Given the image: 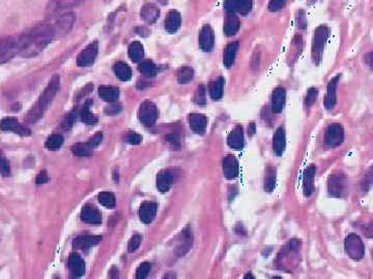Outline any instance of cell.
I'll return each mask as SVG.
<instances>
[{
  "label": "cell",
  "instance_id": "cell-1",
  "mask_svg": "<svg viewBox=\"0 0 373 279\" xmlns=\"http://www.w3.org/2000/svg\"><path fill=\"white\" fill-rule=\"evenodd\" d=\"M55 37L52 24H39L28 28L18 37V54L25 58L34 57Z\"/></svg>",
  "mask_w": 373,
  "mask_h": 279
},
{
  "label": "cell",
  "instance_id": "cell-2",
  "mask_svg": "<svg viewBox=\"0 0 373 279\" xmlns=\"http://www.w3.org/2000/svg\"><path fill=\"white\" fill-rule=\"evenodd\" d=\"M60 87V77L59 75H54L51 80L49 81L47 87L44 89L43 93L39 95L35 105L30 109L27 114L26 121L29 123H34L41 119L45 112L48 110L49 106L51 105L54 97L56 96L57 92Z\"/></svg>",
  "mask_w": 373,
  "mask_h": 279
},
{
  "label": "cell",
  "instance_id": "cell-3",
  "mask_svg": "<svg viewBox=\"0 0 373 279\" xmlns=\"http://www.w3.org/2000/svg\"><path fill=\"white\" fill-rule=\"evenodd\" d=\"M330 35V29L326 25L318 26L313 35V41H312V59L315 64H319L322 60V54L327 40Z\"/></svg>",
  "mask_w": 373,
  "mask_h": 279
},
{
  "label": "cell",
  "instance_id": "cell-4",
  "mask_svg": "<svg viewBox=\"0 0 373 279\" xmlns=\"http://www.w3.org/2000/svg\"><path fill=\"white\" fill-rule=\"evenodd\" d=\"M138 118L145 126H152L159 118V110L153 101L144 100L138 110Z\"/></svg>",
  "mask_w": 373,
  "mask_h": 279
},
{
  "label": "cell",
  "instance_id": "cell-5",
  "mask_svg": "<svg viewBox=\"0 0 373 279\" xmlns=\"http://www.w3.org/2000/svg\"><path fill=\"white\" fill-rule=\"evenodd\" d=\"M345 251L352 260L359 261L365 254V247L361 238L357 234H350L346 237L344 242Z\"/></svg>",
  "mask_w": 373,
  "mask_h": 279
},
{
  "label": "cell",
  "instance_id": "cell-6",
  "mask_svg": "<svg viewBox=\"0 0 373 279\" xmlns=\"http://www.w3.org/2000/svg\"><path fill=\"white\" fill-rule=\"evenodd\" d=\"M18 38L7 36L0 39V63L11 60L18 54Z\"/></svg>",
  "mask_w": 373,
  "mask_h": 279
},
{
  "label": "cell",
  "instance_id": "cell-7",
  "mask_svg": "<svg viewBox=\"0 0 373 279\" xmlns=\"http://www.w3.org/2000/svg\"><path fill=\"white\" fill-rule=\"evenodd\" d=\"M329 193L336 198H342L347 192V179L343 174L332 175L328 184Z\"/></svg>",
  "mask_w": 373,
  "mask_h": 279
},
{
  "label": "cell",
  "instance_id": "cell-8",
  "mask_svg": "<svg viewBox=\"0 0 373 279\" xmlns=\"http://www.w3.org/2000/svg\"><path fill=\"white\" fill-rule=\"evenodd\" d=\"M99 53V43L98 40H94L88 44L77 57V64L81 67H88L94 64V62Z\"/></svg>",
  "mask_w": 373,
  "mask_h": 279
},
{
  "label": "cell",
  "instance_id": "cell-9",
  "mask_svg": "<svg viewBox=\"0 0 373 279\" xmlns=\"http://www.w3.org/2000/svg\"><path fill=\"white\" fill-rule=\"evenodd\" d=\"M344 141V129L340 124H331L325 133V142L330 147H337Z\"/></svg>",
  "mask_w": 373,
  "mask_h": 279
},
{
  "label": "cell",
  "instance_id": "cell-10",
  "mask_svg": "<svg viewBox=\"0 0 373 279\" xmlns=\"http://www.w3.org/2000/svg\"><path fill=\"white\" fill-rule=\"evenodd\" d=\"M82 1L83 0H50L46 7V15L49 17L55 16Z\"/></svg>",
  "mask_w": 373,
  "mask_h": 279
},
{
  "label": "cell",
  "instance_id": "cell-11",
  "mask_svg": "<svg viewBox=\"0 0 373 279\" xmlns=\"http://www.w3.org/2000/svg\"><path fill=\"white\" fill-rule=\"evenodd\" d=\"M253 7V0H225L224 8L227 13L247 15Z\"/></svg>",
  "mask_w": 373,
  "mask_h": 279
},
{
  "label": "cell",
  "instance_id": "cell-12",
  "mask_svg": "<svg viewBox=\"0 0 373 279\" xmlns=\"http://www.w3.org/2000/svg\"><path fill=\"white\" fill-rule=\"evenodd\" d=\"M0 129L3 131H14L22 137H28L32 134L28 127L24 126L14 117H5L0 121Z\"/></svg>",
  "mask_w": 373,
  "mask_h": 279
},
{
  "label": "cell",
  "instance_id": "cell-13",
  "mask_svg": "<svg viewBox=\"0 0 373 279\" xmlns=\"http://www.w3.org/2000/svg\"><path fill=\"white\" fill-rule=\"evenodd\" d=\"M75 14L74 13H65L64 15L60 16L56 22L53 25L55 30V37L62 36L67 34L68 31L72 29L74 23H75Z\"/></svg>",
  "mask_w": 373,
  "mask_h": 279
},
{
  "label": "cell",
  "instance_id": "cell-14",
  "mask_svg": "<svg viewBox=\"0 0 373 279\" xmlns=\"http://www.w3.org/2000/svg\"><path fill=\"white\" fill-rule=\"evenodd\" d=\"M198 44L200 49L204 52H210L215 46L214 30L209 25H204L200 29L198 36Z\"/></svg>",
  "mask_w": 373,
  "mask_h": 279
},
{
  "label": "cell",
  "instance_id": "cell-15",
  "mask_svg": "<svg viewBox=\"0 0 373 279\" xmlns=\"http://www.w3.org/2000/svg\"><path fill=\"white\" fill-rule=\"evenodd\" d=\"M222 169H223V175L226 179L233 180L237 178L239 171L237 159L234 155H226L222 162Z\"/></svg>",
  "mask_w": 373,
  "mask_h": 279
},
{
  "label": "cell",
  "instance_id": "cell-16",
  "mask_svg": "<svg viewBox=\"0 0 373 279\" xmlns=\"http://www.w3.org/2000/svg\"><path fill=\"white\" fill-rule=\"evenodd\" d=\"M160 8L155 3H145L140 9V18L148 25L155 24L160 18Z\"/></svg>",
  "mask_w": 373,
  "mask_h": 279
},
{
  "label": "cell",
  "instance_id": "cell-17",
  "mask_svg": "<svg viewBox=\"0 0 373 279\" xmlns=\"http://www.w3.org/2000/svg\"><path fill=\"white\" fill-rule=\"evenodd\" d=\"M340 80V75H337L336 77L333 78L328 84L327 88V94L325 98V108L327 110L334 109L337 103V86L338 82Z\"/></svg>",
  "mask_w": 373,
  "mask_h": 279
},
{
  "label": "cell",
  "instance_id": "cell-18",
  "mask_svg": "<svg viewBox=\"0 0 373 279\" xmlns=\"http://www.w3.org/2000/svg\"><path fill=\"white\" fill-rule=\"evenodd\" d=\"M286 100V91L283 87H277L271 93V105L274 113L279 114L284 109Z\"/></svg>",
  "mask_w": 373,
  "mask_h": 279
},
{
  "label": "cell",
  "instance_id": "cell-19",
  "mask_svg": "<svg viewBox=\"0 0 373 279\" xmlns=\"http://www.w3.org/2000/svg\"><path fill=\"white\" fill-rule=\"evenodd\" d=\"M158 204L154 202H145L140 206L139 217L140 220L144 223H150L157 215Z\"/></svg>",
  "mask_w": 373,
  "mask_h": 279
},
{
  "label": "cell",
  "instance_id": "cell-20",
  "mask_svg": "<svg viewBox=\"0 0 373 279\" xmlns=\"http://www.w3.org/2000/svg\"><path fill=\"white\" fill-rule=\"evenodd\" d=\"M189 124L190 127L195 133L203 134L205 132L207 126V118L203 114L199 113H192L189 115Z\"/></svg>",
  "mask_w": 373,
  "mask_h": 279
},
{
  "label": "cell",
  "instance_id": "cell-21",
  "mask_svg": "<svg viewBox=\"0 0 373 279\" xmlns=\"http://www.w3.org/2000/svg\"><path fill=\"white\" fill-rule=\"evenodd\" d=\"M227 144L230 148L235 150H240L244 147V131L240 125H237L233 130L230 131L227 137Z\"/></svg>",
  "mask_w": 373,
  "mask_h": 279
},
{
  "label": "cell",
  "instance_id": "cell-22",
  "mask_svg": "<svg viewBox=\"0 0 373 279\" xmlns=\"http://www.w3.org/2000/svg\"><path fill=\"white\" fill-rule=\"evenodd\" d=\"M69 271L75 277H81L85 273V263L83 258L77 253H72L68 257Z\"/></svg>",
  "mask_w": 373,
  "mask_h": 279
},
{
  "label": "cell",
  "instance_id": "cell-23",
  "mask_svg": "<svg viewBox=\"0 0 373 279\" xmlns=\"http://www.w3.org/2000/svg\"><path fill=\"white\" fill-rule=\"evenodd\" d=\"M101 240H102V237L101 236L83 235V236H79L76 238L73 242V246L77 248V249L87 250L88 248L99 244Z\"/></svg>",
  "mask_w": 373,
  "mask_h": 279
},
{
  "label": "cell",
  "instance_id": "cell-24",
  "mask_svg": "<svg viewBox=\"0 0 373 279\" xmlns=\"http://www.w3.org/2000/svg\"><path fill=\"white\" fill-rule=\"evenodd\" d=\"M81 218L90 224H100L102 222V214L95 206L86 205L81 211Z\"/></svg>",
  "mask_w": 373,
  "mask_h": 279
},
{
  "label": "cell",
  "instance_id": "cell-25",
  "mask_svg": "<svg viewBox=\"0 0 373 279\" xmlns=\"http://www.w3.org/2000/svg\"><path fill=\"white\" fill-rule=\"evenodd\" d=\"M181 24V16L175 9H171L164 21L165 30L169 33H175Z\"/></svg>",
  "mask_w": 373,
  "mask_h": 279
},
{
  "label": "cell",
  "instance_id": "cell-26",
  "mask_svg": "<svg viewBox=\"0 0 373 279\" xmlns=\"http://www.w3.org/2000/svg\"><path fill=\"white\" fill-rule=\"evenodd\" d=\"M316 174V167L315 165H310L304 173L303 179V189L305 196H310L314 192V177Z\"/></svg>",
  "mask_w": 373,
  "mask_h": 279
},
{
  "label": "cell",
  "instance_id": "cell-27",
  "mask_svg": "<svg viewBox=\"0 0 373 279\" xmlns=\"http://www.w3.org/2000/svg\"><path fill=\"white\" fill-rule=\"evenodd\" d=\"M173 183V175L169 170L161 171L157 175V187L161 192H167Z\"/></svg>",
  "mask_w": 373,
  "mask_h": 279
},
{
  "label": "cell",
  "instance_id": "cell-28",
  "mask_svg": "<svg viewBox=\"0 0 373 279\" xmlns=\"http://www.w3.org/2000/svg\"><path fill=\"white\" fill-rule=\"evenodd\" d=\"M286 147V137H285V130L283 127H279L273 138V150L277 156H281L283 154Z\"/></svg>",
  "mask_w": 373,
  "mask_h": 279
},
{
  "label": "cell",
  "instance_id": "cell-29",
  "mask_svg": "<svg viewBox=\"0 0 373 279\" xmlns=\"http://www.w3.org/2000/svg\"><path fill=\"white\" fill-rule=\"evenodd\" d=\"M240 27V22L236 14L228 13L225 22L223 25V31L226 36H233L237 33V31Z\"/></svg>",
  "mask_w": 373,
  "mask_h": 279
},
{
  "label": "cell",
  "instance_id": "cell-30",
  "mask_svg": "<svg viewBox=\"0 0 373 279\" xmlns=\"http://www.w3.org/2000/svg\"><path fill=\"white\" fill-rule=\"evenodd\" d=\"M114 75L123 82H127L132 79V68L129 66L128 63L124 61H117L116 63L113 64L112 66Z\"/></svg>",
  "mask_w": 373,
  "mask_h": 279
},
{
  "label": "cell",
  "instance_id": "cell-31",
  "mask_svg": "<svg viewBox=\"0 0 373 279\" xmlns=\"http://www.w3.org/2000/svg\"><path fill=\"white\" fill-rule=\"evenodd\" d=\"M238 47H239V44L237 40L233 41V43H230L226 46L224 53H223V64L225 67L230 68L234 65Z\"/></svg>",
  "mask_w": 373,
  "mask_h": 279
},
{
  "label": "cell",
  "instance_id": "cell-32",
  "mask_svg": "<svg viewBox=\"0 0 373 279\" xmlns=\"http://www.w3.org/2000/svg\"><path fill=\"white\" fill-rule=\"evenodd\" d=\"M128 54L130 59L132 60L135 63H139L144 58V48L143 45L138 40L131 43L128 48Z\"/></svg>",
  "mask_w": 373,
  "mask_h": 279
},
{
  "label": "cell",
  "instance_id": "cell-33",
  "mask_svg": "<svg viewBox=\"0 0 373 279\" xmlns=\"http://www.w3.org/2000/svg\"><path fill=\"white\" fill-rule=\"evenodd\" d=\"M98 92L99 96L107 102L116 101L119 97V88L116 86H100Z\"/></svg>",
  "mask_w": 373,
  "mask_h": 279
},
{
  "label": "cell",
  "instance_id": "cell-34",
  "mask_svg": "<svg viewBox=\"0 0 373 279\" xmlns=\"http://www.w3.org/2000/svg\"><path fill=\"white\" fill-rule=\"evenodd\" d=\"M179 240L180 241H179V245L177 246V253H178L179 256H181L190 249L191 246H192L193 236H192V232H191V230L186 229V230L181 232Z\"/></svg>",
  "mask_w": 373,
  "mask_h": 279
},
{
  "label": "cell",
  "instance_id": "cell-35",
  "mask_svg": "<svg viewBox=\"0 0 373 279\" xmlns=\"http://www.w3.org/2000/svg\"><path fill=\"white\" fill-rule=\"evenodd\" d=\"M224 83L225 79L224 78H218L217 80L210 82L208 85V92L211 99L214 100H219L223 96V88H224Z\"/></svg>",
  "mask_w": 373,
  "mask_h": 279
},
{
  "label": "cell",
  "instance_id": "cell-36",
  "mask_svg": "<svg viewBox=\"0 0 373 279\" xmlns=\"http://www.w3.org/2000/svg\"><path fill=\"white\" fill-rule=\"evenodd\" d=\"M93 106V100L87 99L83 105L82 109L80 110V118H81L82 122L85 124H89V125H94L98 122V118L95 114L90 111V108Z\"/></svg>",
  "mask_w": 373,
  "mask_h": 279
},
{
  "label": "cell",
  "instance_id": "cell-37",
  "mask_svg": "<svg viewBox=\"0 0 373 279\" xmlns=\"http://www.w3.org/2000/svg\"><path fill=\"white\" fill-rule=\"evenodd\" d=\"M138 69L141 72V75H143L146 78H154L158 74V66L152 60H142L139 62Z\"/></svg>",
  "mask_w": 373,
  "mask_h": 279
},
{
  "label": "cell",
  "instance_id": "cell-38",
  "mask_svg": "<svg viewBox=\"0 0 373 279\" xmlns=\"http://www.w3.org/2000/svg\"><path fill=\"white\" fill-rule=\"evenodd\" d=\"M276 186V169L268 167L265 175V190L268 192L273 191Z\"/></svg>",
  "mask_w": 373,
  "mask_h": 279
},
{
  "label": "cell",
  "instance_id": "cell-39",
  "mask_svg": "<svg viewBox=\"0 0 373 279\" xmlns=\"http://www.w3.org/2000/svg\"><path fill=\"white\" fill-rule=\"evenodd\" d=\"M194 78V69L190 66L180 67L177 71V82L179 84H188Z\"/></svg>",
  "mask_w": 373,
  "mask_h": 279
},
{
  "label": "cell",
  "instance_id": "cell-40",
  "mask_svg": "<svg viewBox=\"0 0 373 279\" xmlns=\"http://www.w3.org/2000/svg\"><path fill=\"white\" fill-rule=\"evenodd\" d=\"M64 138L62 134H51L46 141V147L49 150H57L63 146Z\"/></svg>",
  "mask_w": 373,
  "mask_h": 279
},
{
  "label": "cell",
  "instance_id": "cell-41",
  "mask_svg": "<svg viewBox=\"0 0 373 279\" xmlns=\"http://www.w3.org/2000/svg\"><path fill=\"white\" fill-rule=\"evenodd\" d=\"M99 202L105 206L106 208H113L115 206V196L113 193H111L109 191H103L100 192L98 196Z\"/></svg>",
  "mask_w": 373,
  "mask_h": 279
},
{
  "label": "cell",
  "instance_id": "cell-42",
  "mask_svg": "<svg viewBox=\"0 0 373 279\" xmlns=\"http://www.w3.org/2000/svg\"><path fill=\"white\" fill-rule=\"evenodd\" d=\"M72 151L76 155V156L85 157V156H89V155H92L93 148L90 147L87 143H85V144L79 143V144H76L75 146H73Z\"/></svg>",
  "mask_w": 373,
  "mask_h": 279
},
{
  "label": "cell",
  "instance_id": "cell-43",
  "mask_svg": "<svg viewBox=\"0 0 373 279\" xmlns=\"http://www.w3.org/2000/svg\"><path fill=\"white\" fill-rule=\"evenodd\" d=\"M194 102L196 105H205L206 103V91L203 85H199L194 94Z\"/></svg>",
  "mask_w": 373,
  "mask_h": 279
},
{
  "label": "cell",
  "instance_id": "cell-44",
  "mask_svg": "<svg viewBox=\"0 0 373 279\" xmlns=\"http://www.w3.org/2000/svg\"><path fill=\"white\" fill-rule=\"evenodd\" d=\"M150 269H152V266H150L149 263L145 262L141 264L136 270V278L137 279H144L147 277L148 273L150 272Z\"/></svg>",
  "mask_w": 373,
  "mask_h": 279
},
{
  "label": "cell",
  "instance_id": "cell-45",
  "mask_svg": "<svg viewBox=\"0 0 373 279\" xmlns=\"http://www.w3.org/2000/svg\"><path fill=\"white\" fill-rule=\"evenodd\" d=\"M317 95H318L317 88H314V87L310 88L307 91V94H306V97H305V106L307 108H309V107H311L312 105H313V103L316 101Z\"/></svg>",
  "mask_w": 373,
  "mask_h": 279
},
{
  "label": "cell",
  "instance_id": "cell-46",
  "mask_svg": "<svg viewBox=\"0 0 373 279\" xmlns=\"http://www.w3.org/2000/svg\"><path fill=\"white\" fill-rule=\"evenodd\" d=\"M122 110H123L122 103L113 101V102H110V105L105 108V114H107V115L109 116H115L118 113L122 112Z\"/></svg>",
  "mask_w": 373,
  "mask_h": 279
},
{
  "label": "cell",
  "instance_id": "cell-47",
  "mask_svg": "<svg viewBox=\"0 0 373 279\" xmlns=\"http://www.w3.org/2000/svg\"><path fill=\"white\" fill-rule=\"evenodd\" d=\"M0 175L3 177H7L11 175V167H9V162L7 159L0 153Z\"/></svg>",
  "mask_w": 373,
  "mask_h": 279
},
{
  "label": "cell",
  "instance_id": "cell-48",
  "mask_svg": "<svg viewBox=\"0 0 373 279\" xmlns=\"http://www.w3.org/2000/svg\"><path fill=\"white\" fill-rule=\"evenodd\" d=\"M141 241H142V236L141 235H134L132 238H131V240L129 242V245H128V250L129 252H134L135 250H137L140 244H141Z\"/></svg>",
  "mask_w": 373,
  "mask_h": 279
},
{
  "label": "cell",
  "instance_id": "cell-49",
  "mask_svg": "<svg viewBox=\"0 0 373 279\" xmlns=\"http://www.w3.org/2000/svg\"><path fill=\"white\" fill-rule=\"evenodd\" d=\"M296 22H297V25L300 29H306L307 28V17H306V13L305 10L303 9H300L297 12V16H296Z\"/></svg>",
  "mask_w": 373,
  "mask_h": 279
},
{
  "label": "cell",
  "instance_id": "cell-50",
  "mask_svg": "<svg viewBox=\"0 0 373 279\" xmlns=\"http://www.w3.org/2000/svg\"><path fill=\"white\" fill-rule=\"evenodd\" d=\"M286 0H270L269 3V10L270 12H279L285 6Z\"/></svg>",
  "mask_w": 373,
  "mask_h": 279
},
{
  "label": "cell",
  "instance_id": "cell-51",
  "mask_svg": "<svg viewBox=\"0 0 373 279\" xmlns=\"http://www.w3.org/2000/svg\"><path fill=\"white\" fill-rule=\"evenodd\" d=\"M127 142L131 145H138L142 142V137L137 132H130L127 136Z\"/></svg>",
  "mask_w": 373,
  "mask_h": 279
},
{
  "label": "cell",
  "instance_id": "cell-52",
  "mask_svg": "<svg viewBox=\"0 0 373 279\" xmlns=\"http://www.w3.org/2000/svg\"><path fill=\"white\" fill-rule=\"evenodd\" d=\"M102 140H103V133L102 132H98V133L95 134V136L92 139H90L87 142V144L89 145L90 147L94 148V147H97L98 145H100V143L102 142Z\"/></svg>",
  "mask_w": 373,
  "mask_h": 279
},
{
  "label": "cell",
  "instance_id": "cell-53",
  "mask_svg": "<svg viewBox=\"0 0 373 279\" xmlns=\"http://www.w3.org/2000/svg\"><path fill=\"white\" fill-rule=\"evenodd\" d=\"M166 140L169 144L172 145L174 148L179 147V138L176 133H170L168 136H166Z\"/></svg>",
  "mask_w": 373,
  "mask_h": 279
},
{
  "label": "cell",
  "instance_id": "cell-54",
  "mask_svg": "<svg viewBox=\"0 0 373 279\" xmlns=\"http://www.w3.org/2000/svg\"><path fill=\"white\" fill-rule=\"evenodd\" d=\"M76 114H77V112L75 110L72 113H69V115L66 118V120L64 122L65 127H70V126L73 125V123H74V121L76 119Z\"/></svg>",
  "mask_w": 373,
  "mask_h": 279
},
{
  "label": "cell",
  "instance_id": "cell-55",
  "mask_svg": "<svg viewBox=\"0 0 373 279\" xmlns=\"http://www.w3.org/2000/svg\"><path fill=\"white\" fill-rule=\"evenodd\" d=\"M49 181V177H48V174L46 171H42L41 173H39L37 175V177L35 179V182L36 184H45Z\"/></svg>",
  "mask_w": 373,
  "mask_h": 279
},
{
  "label": "cell",
  "instance_id": "cell-56",
  "mask_svg": "<svg viewBox=\"0 0 373 279\" xmlns=\"http://www.w3.org/2000/svg\"><path fill=\"white\" fill-rule=\"evenodd\" d=\"M136 33L137 34H139V35H142V36H145V34H144V32L145 33H147V34H149V31L146 29V28H144V27H137L136 29Z\"/></svg>",
  "mask_w": 373,
  "mask_h": 279
},
{
  "label": "cell",
  "instance_id": "cell-57",
  "mask_svg": "<svg viewBox=\"0 0 373 279\" xmlns=\"http://www.w3.org/2000/svg\"><path fill=\"white\" fill-rule=\"evenodd\" d=\"M248 132L250 136H253V134L256 132V126L254 123H251L249 124V127H248Z\"/></svg>",
  "mask_w": 373,
  "mask_h": 279
},
{
  "label": "cell",
  "instance_id": "cell-58",
  "mask_svg": "<svg viewBox=\"0 0 373 279\" xmlns=\"http://www.w3.org/2000/svg\"><path fill=\"white\" fill-rule=\"evenodd\" d=\"M157 1H158V2H160L161 4H167L168 0H157Z\"/></svg>",
  "mask_w": 373,
  "mask_h": 279
},
{
  "label": "cell",
  "instance_id": "cell-59",
  "mask_svg": "<svg viewBox=\"0 0 373 279\" xmlns=\"http://www.w3.org/2000/svg\"><path fill=\"white\" fill-rule=\"evenodd\" d=\"M245 278H246V279H247V278H252V279H254V276H253V275H251V274H248V275L245 276Z\"/></svg>",
  "mask_w": 373,
  "mask_h": 279
}]
</instances>
